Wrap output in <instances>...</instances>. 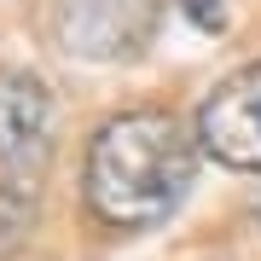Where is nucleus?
<instances>
[{"mask_svg":"<svg viewBox=\"0 0 261 261\" xmlns=\"http://www.w3.org/2000/svg\"><path fill=\"white\" fill-rule=\"evenodd\" d=\"M197 151H203L197 128H186L168 111L111 116L87 145V174H82L87 209L105 226H122V232L168 221L192 192Z\"/></svg>","mask_w":261,"mask_h":261,"instance_id":"nucleus-1","label":"nucleus"},{"mask_svg":"<svg viewBox=\"0 0 261 261\" xmlns=\"http://www.w3.org/2000/svg\"><path fill=\"white\" fill-rule=\"evenodd\" d=\"M157 18H163V0H58L53 29L64 53L111 64V58L140 53L157 35Z\"/></svg>","mask_w":261,"mask_h":261,"instance_id":"nucleus-2","label":"nucleus"},{"mask_svg":"<svg viewBox=\"0 0 261 261\" xmlns=\"http://www.w3.org/2000/svg\"><path fill=\"white\" fill-rule=\"evenodd\" d=\"M197 140L215 163L261 174V64L226 75L197 111Z\"/></svg>","mask_w":261,"mask_h":261,"instance_id":"nucleus-3","label":"nucleus"},{"mask_svg":"<svg viewBox=\"0 0 261 261\" xmlns=\"http://www.w3.org/2000/svg\"><path fill=\"white\" fill-rule=\"evenodd\" d=\"M53 145V93L41 75L29 70H6L0 75V163L6 174L29 180L41 163H47Z\"/></svg>","mask_w":261,"mask_h":261,"instance_id":"nucleus-4","label":"nucleus"},{"mask_svg":"<svg viewBox=\"0 0 261 261\" xmlns=\"http://www.w3.org/2000/svg\"><path fill=\"white\" fill-rule=\"evenodd\" d=\"M180 6H186V18H192L197 29H209V35L226 29V0H180Z\"/></svg>","mask_w":261,"mask_h":261,"instance_id":"nucleus-5","label":"nucleus"},{"mask_svg":"<svg viewBox=\"0 0 261 261\" xmlns=\"http://www.w3.org/2000/svg\"><path fill=\"white\" fill-rule=\"evenodd\" d=\"M250 215H255V226H261V192H255V203H250Z\"/></svg>","mask_w":261,"mask_h":261,"instance_id":"nucleus-6","label":"nucleus"}]
</instances>
